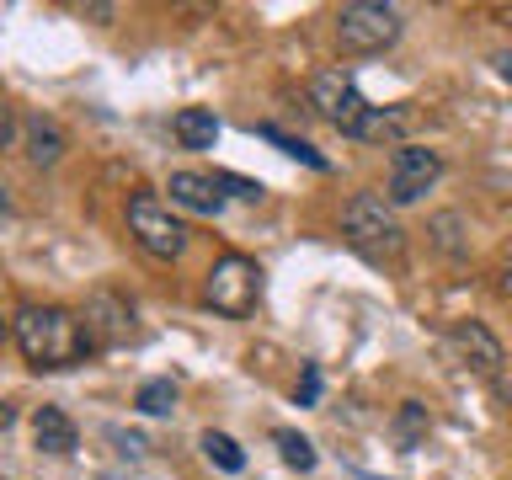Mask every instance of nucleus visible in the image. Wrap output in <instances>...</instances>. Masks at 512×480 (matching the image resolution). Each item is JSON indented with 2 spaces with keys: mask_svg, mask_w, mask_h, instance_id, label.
<instances>
[{
  "mask_svg": "<svg viewBox=\"0 0 512 480\" xmlns=\"http://www.w3.org/2000/svg\"><path fill=\"white\" fill-rule=\"evenodd\" d=\"M502 294L512 299V256H507V262H502Z\"/></svg>",
  "mask_w": 512,
  "mask_h": 480,
  "instance_id": "nucleus-25",
  "label": "nucleus"
},
{
  "mask_svg": "<svg viewBox=\"0 0 512 480\" xmlns=\"http://www.w3.org/2000/svg\"><path fill=\"white\" fill-rule=\"evenodd\" d=\"M272 443L283 448V464H288V470H299V475L315 470V448H310V438H299V432L278 427V432H272Z\"/></svg>",
  "mask_w": 512,
  "mask_h": 480,
  "instance_id": "nucleus-17",
  "label": "nucleus"
},
{
  "mask_svg": "<svg viewBox=\"0 0 512 480\" xmlns=\"http://www.w3.org/2000/svg\"><path fill=\"white\" fill-rule=\"evenodd\" d=\"M171 134L182 150H214V139H219V118L208 107H182L171 118Z\"/></svg>",
  "mask_w": 512,
  "mask_h": 480,
  "instance_id": "nucleus-13",
  "label": "nucleus"
},
{
  "mask_svg": "<svg viewBox=\"0 0 512 480\" xmlns=\"http://www.w3.org/2000/svg\"><path fill=\"white\" fill-rule=\"evenodd\" d=\"M262 139H272L283 155H294V160H304V166H315V171H326V166H331V160L320 155L315 144H304V139H288V134H278V128H262Z\"/></svg>",
  "mask_w": 512,
  "mask_h": 480,
  "instance_id": "nucleus-19",
  "label": "nucleus"
},
{
  "mask_svg": "<svg viewBox=\"0 0 512 480\" xmlns=\"http://www.w3.org/2000/svg\"><path fill=\"white\" fill-rule=\"evenodd\" d=\"M310 107H315L326 123L342 128V134H352V128L363 123V112H368L363 91L352 86V75H342V70H320V75L310 80Z\"/></svg>",
  "mask_w": 512,
  "mask_h": 480,
  "instance_id": "nucleus-6",
  "label": "nucleus"
},
{
  "mask_svg": "<svg viewBox=\"0 0 512 480\" xmlns=\"http://www.w3.org/2000/svg\"><path fill=\"white\" fill-rule=\"evenodd\" d=\"M219 192H230L240 203H262V182H246V176H230V171H214Z\"/></svg>",
  "mask_w": 512,
  "mask_h": 480,
  "instance_id": "nucleus-20",
  "label": "nucleus"
},
{
  "mask_svg": "<svg viewBox=\"0 0 512 480\" xmlns=\"http://www.w3.org/2000/svg\"><path fill=\"white\" fill-rule=\"evenodd\" d=\"M448 342L459 347V358L475 368V374H486V379H496L502 374V363H507V352H502V342L480 326V320H459L454 331H448Z\"/></svg>",
  "mask_w": 512,
  "mask_h": 480,
  "instance_id": "nucleus-9",
  "label": "nucleus"
},
{
  "mask_svg": "<svg viewBox=\"0 0 512 480\" xmlns=\"http://www.w3.org/2000/svg\"><path fill=\"white\" fill-rule=\"evenodd\" d=\"M0 480H6V475H0Z\"/></svg>",
  "mask_w": 512,
  "mask_h": 480,
  "instance_id": "nucleus-28",
  "label": "nucleus"
},
{
  "mask_svg": "<svg viewBox=\"0 0 512 480\" xmlns=\"http://www.w3.org/2000/svg\"><path fill=\"white\" fill-rule=\"evenodd\" d=\"M395 438H400V448H416L427 438V411L416 406V400H406V406L395 411Z\"/></svg>",
  "mask_w": 512,
  "mask_h": 480,
  "instance_id": "nucleus-18",
  "label": "nucleus"
},
{
  "mask_svg": "<svg viewBox=\"0 0 512 480\" xmlns=\"http://www.w3.org/2000/svg\"><path fill=\"white\" fill-rule=\"evenodd\" d=\"M203 454L214 459L224 475H240V470H246V454H240V443L230 438V432H203Z\"/></svg>",
  "mask_w": 512,
  "mask_h": 480,
  "instance_id": "nucleus-16",
  "label": "nucleus"
},
{
  "mask_svg": "<svg viewBox=\"0 0 512 480\" xmlns=\"http://www.w3.org/2000/svg\"><path fill=\"white\" fill-rule=\"evenodd\" d=\"M342 230L352 240V251L368 256L374 267H384V262L395 267L400 256H406V230H400V219L390 214V203L374 198V192H352L347 208H342Z\"/></svg>",
  "mask_w": 512,
  "mask_h": 480,
  "instance_id": "nucleus-2",
  "label": "nucleus"
},
{
  "mask_svg": "<svg viewBox=\"0 0 512 480\" xmlns=\"http://www.w3.org/2000/svg\"><path fill=\"white\" fill-rule=\"evenodd\" d=\"M112 443H118L128 459H139V454H144V438H139V432H112Z\"/></svg>",
  "mask_w": 512,
  "mask_h": 480,
  "instance_id": "nucleus-22",
  "label": "nucleus"
},
{
  "mask_svg": "<svg viewBox=\"0 0 512 480\" xmlns=\"http://www.w3.org/2000/svg\"><path fill=\"white\" fill-rule=\"evenodd\" d=\"M134 406H139L144 416H171V411H176V384H171V379H144L139 395H134Z\"/></svg>",
  "mask_w": 512,
  "mask_h": 480,
  "instance_id": "nucleus-15",
  "label": "nucleus"
},
{
  "mask_svg": "<svg viewBox=\"0 0 512 480\" xmlns=\"http://www.w3.org/2000/svg\"><path fill=\"white\" fill-rule=\"evenodd\" d=\"M400 38V11L384 6V0H352L336 16V43L342 54H379Z\"/></svg>",
  "mask_w": 512,
  "mask_h": 480,
  "instance_id": "nucleus-4",
  "label": "nucleus"
},
{
  "mask_svg": "<svg viewBox=\"0 0 512 480\" xmlns=\"http://www.w3.org/2000/svg\"><path fill=\"white\" fill-rule=\"evenodd\" d=\"M6 208H11V198H6V192H0V214H6Z\"/></svg>",
  "mask_w": 512,
  "mask_h": 480,
  "instance_id": "nucleus-26",
  "label": "nucleus"
},
{
  "mask_svg": "<svg viewBox=\"0 0 512 480\" xmlns=\"http://www.w3.org/2000/svg\"><path fill=\"white\" fill-rule=\"evenodd\" d=\"M11 134H16V118H11V102L0 96V150L11 144Z\"/></svg>",
  "mask_w": 512,
  "mask_h": 480,
  "instance_id": "nucleus-23",
  "label": "nucleus"
},
{
  "mask_svg": "<svg viewBox=\"0 0 512 480\" xmlns=\"http://www.w3.org/2000/svg\"><path fill=\"white\" fill-rule=\"evenodd\" d=\"M406 128H411L406 107H368L363 123L352 128V139H363V144H400V139H406Z\"/></svg>",
  "mask_w": 512,
  "mask_h": 480,
  "instance_id": "nucleus-12",
  "label": "nucleus"
},
{
  "mask_svg": "<svg viewBox=\"0 0 512 480\" xmlns=\"http://www.w3.org/2000/svg\"><path fill=\"white\" fill-rule=\"evenodd\" d=\"M443 176V155L422 144H400L390 160V203H416L422 192Z\"/></svg>",
  "mask_w": 512,
  "mask_h": 480,
  "instance_id": "nucleus-7",
  "label": "nucleus"
},
{
  "mask_svg": "<svg viewBox=\"0 0 512 480\" xmlns=\"http://www.w3.org/2000/svg\"><path fill=\"white\" fill-rule=\"evenodd\" d=\"M32 443H38L43 454H75L80 432L59 406H38V416H32Z\"/></svg>",
  "mask_w": 512,
  "mask_h": 480,
  "instance_id": "nucleus-11",
  "label": "nucleus"
},
{
  "mask_svg": "<svg viewBox=\"0 0 512 480\" xmlns=\"http://www.w3.org/2000/svg\"><path fill=\"white\" fill-rule=\"evenodd\" d=\"M16 422V406H11V400H0V432H6Z\"/></svg>",
  "mask_w": 512,
  "mask_h": 480,
  "instance_id": "nucleus-24",
  "label": "nucleus"
},
{
  "mask_svg": "<svg viewBox=\"0 0 512 480\" xmlns=\"http://www.w3.org/2000/svg\"><path fill=\"white\" fill-rule=\"evenodd\" d=\"M11 336L32 368H70L91 352L86 320L59 310V304H22L11 320Z\"/></svg>",
  "mask_w": 512,
  "mask_h": 480,
  "instance_id": "nucleus-1",
  "label": "nucleus"
},
{
  "mask_svg": "<svg viewBox=\"0 0 512 480\" xmlns=\"http://www.w3.org/2000/svg\"><path fill=\"white\" fill-rule=\"evenodd\" d=\"M22 139H27V160H32V166H59V155H64L59 123H48L43 112H32V118L22 123Z\"/></svg>",
  "mask_w": 512,
  "mask_h": 480,
  "instance_id": "nucleus-14",
  "label": "nucleus"
},
{
  "mask_svg": "<svg viewBox=\"0 0 512 480\" xmlns=\"http://www.w3.org/2000/svg\"><path fill=\"white\" fill-rule=\"evenodd\" d=\"M80 320H86L91 347H112V342H123V336L134 331V304L118 299V294H91Z\"/></svg>",
  "mask_w": 512,
  "mask_h": 480,
  "instance_id": "nucleus-8",
  "label": "nucleus"
},
{
  "mask_svg": "<svg viewBox=\"0 0 512 480\" xmlns=\"http://www.w3.org/2000/svg\"><path fill=\"white\" fill-rule=\"evenodd\" d=\"M315 395H320V368L310 363L304 368V384H299V406H315Z\"/></svg>",
  "mask_w": 512,
  "mask_h": 480,
  "instance_id": "nucleus-21",
  "label": "nucleus"
},
{
  "mask_svg": "<svg viewBox=\"0 0 512 480\" xmlns=\"http://www.w3.org/2000/svg\"><path fill=\"white\" fill-rule=\"evenodd\" d=\"M166 192H171L176 208H187V214H203V219L224 214V192H219L214 176H203V171H176Z\"/></svg>",
  "mask_w": 512,
  "mask_h": 480,
  "instance_id": "nucleus-10",
  "label": "nucleus"
},
{
  "mask_svg": "<svg viewBox=\"0 0 512 480\" xmlns=\"http://www.w3.org/2000/svg\"><path fill=\"white\" fill-rule=\"evenodd\" d=\"M128 235L160 262H176L187 251V224L171 214V203L160 192H134L128 198Z\"/></svg>",
  "mask_w": 512,
  "mask_h": 480,
  "instance_id": "nucleus-3",
  "label": "nucleus"
},
{
  "mask_svg": "<svg viewBox=\"0 0 512 480\" xmlns=\"http://www.w3.org/2000/svg\"><path fill=\"white\" fill-rule=\"evenodd\" d=\"M0 336H6V320H0Z\"/></svg>",
  "mask_w": 512,
  "mask_h": 480,
  "instance_id": "nucleus-27",
  "label": "nucleus"
},
{
  "mask_svg": "<svg viewBox=\"0 0 512 480\" xmlns=\"http://www.w3.org/2000/svg\"><path fill=\"white\" fill-rule=\"evenodd\" d=\"M256 294H262V267L251 262V256H219L214 267H208V283H203V299L214 304L219 315H251L256 310Z\"/></svg>",
  "mask_w": 512,
  "mask_h": 480,
  "instance_id": "nucleus-5",
  "label": "nucleus"
}]
</instances>
